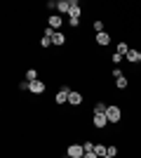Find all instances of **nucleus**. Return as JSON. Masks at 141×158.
<instances>
[{
	"instance_id": "nucleus-1",
	"label": "nucleus",
	"mask_w": 141,
	"mask_h": 158,
	"mask_svg": "<svg viewBox=\"0 0 141 158\" xmlns=\"http://www.w3.org/2000/svg\"><path fill=\"white\" fill-rule=\"evenodd\" d=\"M106 118H108V123H118V120L122 118V111L118 109V106H108L106 109Z\"/></svg>"
},
{
	"instance_id": "nucleus-2",
	"label": "nucleus",
	"mask_w": 141,
	"mask_h": 158,
	"mask_svg": "<svg viewBox=\"0 0 141 158\" xmlns=\"http://www.w3.org/2000/svg\"><path fill=\"white\" fill-rule=\"evenodd\" d=\"M82 156H85L82 144H71L68 146V158H82Z\"/></svg>"
},
{
	"instance_id": "nucleus-3",
	"label": "nucleus",
	"mask_w": 141,
	"mask_h": 158,
	"mask_svg": "<svg viewBox=\"0 0 141 158\" xmlns=\"http://www.w3.org/2000/svg\"><path fill=\"white\" fill-rule=\"evenodd\" d=\"M68 94H71V90H68V87H61L59 92H57V97H54V102H57V104H66Z\"/></svg>"
},
{
	"instance_id": "nucleus-4",
	"label": "nucleus",
	"mask_w": 141,
	"mask_h": 158,
	"mask_svg": "<svg viewBox=\"0 0 141 158\" xmlns=\"http://www.w3.org/2000/svg\"><path fill=\"white\" fill-rule=\"evenodd\" d=\"M80 14H82V10H80V2L78 0H71V19H80Z\"/></svg>"
},
{
	"instance_id": "nucleus-5",
	"label": "nucleus",
	"mask_w": 141,
	"mask_h": 158,
	"mask_svg": "<svg viewBox=\"0 0 141 158\" xmlns=\"http://www.w3.org/2000/svg\"><path fill=\"white\" fill-rule=\"evenodd\" d=\"M47 24H49V28H54V31H59V28L64 26V21H61V17H59V14H52Z\"/></svg>"
},
{
	"instance_id": "nucleus-6",
	"label": "nucleus",
	"mask_w": 141,
	"mask_h": 158,
	"mask_svg": "<svg viewBox=\"0 0 141 158\" xmlns=\"http://www.w3.org/2000/svg\"><path fill=\"white\" fill-rule=\"evenodd\" d=\"M28 90H31L33 94H42V92H45V83H42V80H33Z\"/></svg>"
},
{
	"instance_id": "nucleus-7",
	"label": "nucleus",
	"mask_w": 141,
	"mask_h": 158,
	"mask_svg": "<svg viewBox=\"0 0 141 158\" xmlns=\"http://www.w3.org/2000/svg\"><path fill=\"white\" fill-rule=\"evenodd\" d=\"M57 10H59L61 14H71V0H59V2H57Z\"/></svg>"
},
{
	"instance_id": "nucleus-8",
	"label": "nucleus",
	"mask_w": 141,
	"mask_h": 158,
	"mask_svg": "<svg viewBox=\"0 0 141 158\" xmlns=\"http://www.w3.org/2000/svg\"><path fill=\"white\" fill-rule=\"evenodd\" d=\"M92 123H94V127H99V130H101V127H106V123H108L106 113H99V116H94Z\"/></svg>"
},
{
	"instance_id": "nucleus-9",
	"label": "nucleus",
	"mask_w": 141,
	"mask_h": 158,
	"mask_svg": "<svg viewBox=\"0 0 141 158\" xmlns=\"http://www.w3.org/2000/svg\"><path fill=\"white\" fill-rule=\"evenodd\" d=\"M68 104L80 106V104H82V94H80V92H73V90H71V94H68Z\"/></svg>"
},
{
	"instance_id": "nucleus-10",
	"label": "nucleus",
	"mask_w": 141,
	"mask_h": 158,
	"mask_svg": "<svg viewBox=\"0 0 141 158\" xmlns=\"http://www.w3.org/2000/svg\"><path fill=\"white\" fill-rule=\"evenodd\" d=\"M108 43H111V35H108L106 31H104V33H96V45L104 47V45H108Z\"/></svg>"
},
{
	"instance_id": "nucleus-11",
	"label": "nucleus",
	"mask_w": 141,
	"mask_h": 158,
	"mask_svg": "<svg viewBox=\"0 0 141 158\" xmlns=\"http://www.w3.org/2000/svg\"><path fill=\"white\" fill-rule=\"evenodd\" d=\"M66 43V35L61 31H54V35H52V45H64Z\"/></svg>"
},
{
	"instance_id": "nucleus-12",
	"label": "nucleus",
	"mask_w": 141,
	"mask_h": 158,
	"mask_svg": "<svg viewBox=\"0 0 141 158\" xmlns=\"http://www.w3.org/2000/svg\"><path fill=\"white\" fill-rule=\"evenodd\" d=\"M94 153H96L99 158H104V156H108V149L104 144H94Z\"/></svg>"
},
{
	"instance_id": "nucleus-13",
	"label": "nucleus",
	"mask_w": 141,
	"mask_h": 158,
	"mask_svg": "<svg viewBox=\"0 0 141 158\" xmlns=\"http://www.w3.org/2000/svg\"><path fill=\"white\" fill-rule=\"evenodd\" d=\"M26 80H28V83L38 80V71H35V69H28V71H26Z\"/></svg>"
},
{
	"instance_id": "nucleus-14",
	"label": "nucleus",
	"mask_w": 141,
	"mask_h": 158,
	"mask_svg": "<svg viewBox=\"0 0 141 158\" xmlns=\"http://www.w3.org/2000/svg\"><path fill=\"white\" fill-rule=\"evenodd\" d=\"M127 52H129V45H127V43H120V45H118V54L127 57Z\"/></svg>"
},
{
	"instance_id": "nucleus-15",
	"label": "nucleus",
	"mask_w": 141,
	"mask_h": 158,
	"mask_svg": "<svg viewBox=\"0 0 141 158\" xmlns=\"http://www.w3.org/2000/svg\"><path fill=\"white\" fill-rule=\"evenodd\" d=\"M106 109H108V106H106V104H101V102H99V104L94 106V116H99V113H106Z\"/></svg>"
},
{
	"instance_id": "nucleus-16",
	"label": "nucleus",
	"mask_w": 141,
	"mask_h": 158,
	"mask_svg": "<svg viewBox=\"0 0 141 158\" xmlns=\"http://www.w3.org/2000/svg\"><path fill=\"white\" fill-rule=\"evenodd\" d=\"M115 85L120 87V90H125V87H127V78H125V76H122V78H115Z\"/></svg>"
},
{
	"instance_id": "nucleus-17",
	"label": "nucleus",
	"mask_w": 141,
	"mask_h": 158,
	"mask_svg": "<svg viewBox=\"0 0 141 158\" xmlns=\"http://www.w3.org/2000/svg\"><path fill=\"white\" fill-rule=\"evenodd\" d=\"M127 59L129 61H139V52H136V50H129V52H127Z\"/></svg>"
},
{
	"instance_id": "nucleus-18",
	"label": "nucleus",
	"mask_w": 141,
	"mask_h": 158,
	"mask_svg": "<svg viewBox=\"0 0 141 158\" xmlns=\"http://www.w3.org/2000/svg\"><path fill=\"white\" fill-rule=\"evenodd\" d=\"M82 149H85V153L94 151V142H85V144H82Z\"/></svg>"
},
{
	"instance_id": "nucleus-19",
	"label": "nucleus",
	"mask_w": 141,
	"mask_h": 158,
	"mask_svg": "<svg viewBox=\"0 0 141 158\" xmlns=\"http://www.w3.org/2000/svg\"><path fill=\"white\" fill-rule=\"evenodd\" d=\"M94 31H96V33H104V24H101V21H94Z\"/></svg>"
},
{
	"instance_id": "nucleus-20",
	"label": "nucleus",
	"mask_w": 141,
	"mask_h": 158,
	"mask_svg": "<svg viewBox=\"0 0 141 158\" xmlns=\"http://www.w3.org/2000/svg\"><path fill=\"white\" fill-rule=\"evenodd\" d=\"M40 45H42V47H49V45H52V38H45V35H42Z\"/></svg>"
},
{
	"instance_id": "nucleus-21",
	"label": "nucleus",
	"mask_w": 141,
	"mask_h": 158,
	"mask_svg": "<svg viewBox=\"0 0 141 158\" xmlns=\"http://www.w3.org/2000/svg\"><path fill=\"white\" fill-rule=\"evenodd\" d=\"M68 26H80V19H71V17H68Z\"/></svg>"
},
{
	"instance_id": "nucleus-22",
	"label": "nucleus",
	"mask_w": 141,
	"mask_h": 158,
	"mask_svg": "<svg viewBox=\"0 0 141 158\" xmlns=\"http://www.w3.org/2000/svg\"><path fill=\"white\" fill-rule=\"evenodd\" d=\"M111 59H113V64H120V59H122V54H118V52H115L113 57H111Z\"/></svg>"
},
{
	"instance_id": "nucleus-23",
	"label": "nucleus",
	"mask_w": 141,
	"mask_h": 158,
	"mask_svg": "<svg viewBox=\"0 0 141 158\" xmlns=\"http://www.w3.org/2000/svg\"><path fill=\"white\" fill-rule=\"evenodd\" d=\"M115 153H118V149H115V146H108V156L115 158Z\"/></svg>"
},
{
	"instance_id": "nucleus-24",
	"label": "nucleus",
	"mask_w": 141,
	"mask_h": 158,
	"mask_svg": "<svg viewBox=\"0 0 141 158\" xmlns=\"http://www.w3.org/2000/svg\"><path fill=\"white\" fill-rule=\"evenodd\" d=\"M113 78H122V71H120V69H113Z\"/></svg>"
},
{
	"instance_id": "nucleus-25",
	"label": "nucleus",
	"mask_w": 141,
	"mask_h": 158,
	"mask_svg": "<svg viewBox=\"0 0 141 158\" xmlns=\"http://www.w3.org/2000/svg\"><path fill=\"white\" fill-rule=\"evenodd\" d=\"M82 158H99V156H96V153H94V151H89V153H85V156H82Z\"/></svg>"
},
{
	"instance_id": "nucleus-26",
	"label": "nucleus",
	"mask_w": 141,
	"mask_h": 158,
	"mask_svg": "<svg viewBox=\"0 0 141 158\" xmlns=\"http://www.w3.org/2000/svg\"><path fill=\"white\" fill-rule=\"evenodd\" d=\"M139 61H141V52H139Z\"/></svg>"
},
{
	"instance_id": "nucleus-27",
	"label": "nucleus",
	"mask_w": 141,
	"mask_h": 158,
	"mask_svg": "<svg viewBox=\"0 0 141 158\" xmlns=\"http://www.w3.org/2000/svg\"><path fill=\"white\" fill-rule=\"evenodd\" d=\"M104 158H111V156H104Z\"/></svg>"
}]
</instances>
